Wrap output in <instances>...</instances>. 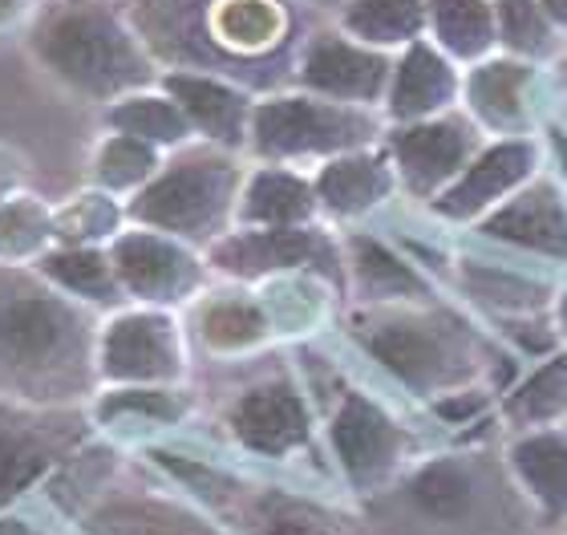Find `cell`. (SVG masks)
<instances>
[{
  "label": "cell",
  "mask_w": 567,
  "mask_h": 535,
  "mask_svg": "<svg viewBox=\"0 0 567 535\" xmlns=\"http://www.w3.org/2000/svg\"><path fill=\"white\" fill-rule=\"evenodd\" d=\"M33 268L85 309L118 312L126 305L122 280L110 260V244H53Z\"/></svg>",
  "instance_id": "cell-25"
},
{
  "label": "cell",
  "mask_w": 567,
  "mask_h": 535,
  "mask_svg": "<svg viewBox=\"0 0 567 535\" xmlns=\"http://www.w3.org/2000/svg\"><path fill=\"white\" fill-rule=\"evenodd\" d=\"M195 337L215 357L256 353L276 337L268 305L251 292H207L195 305Z\"/></svg>",
  "instance_id": "cell-24"
},
{
  "label": "cell",
  "mask_w": 567,
  "mask_h": 535,
  "mask_svg": "<svg viewBox=\"0 0 567 535\" xmlns=\"http://www.w3.org/2000/svg\"><path fill=\"white\" fill-rule=\"evenodd\" d=\"M187 410L190 402L178 385H106L90 405V418L97 426H122V422L178 426Z\"/></svg>",
  "instance_id": "cell-31"
},
{
  "label": "cell",
  "mask_w": 567,
  "mask_h": 535,
  "mask_svg": "<svg viewBox=\"0 0 567 535\" xmlns=\"http://www.w3.org/2000/svg\"><path fill=\"white\" fill-rule=\"evenodd\" d=\"M110 260L122 280V292L134 305L151 309H178L187 300L203 297L207 285V256L183 239L154 232V227H122L110 239Z\"/></svg>",
  "instance_id": "cell-10"
},
{
  "label": "cell",
  "mask_w": 567,
  "mask_h": 535,
  "mask_svg": "<svg viewBox=\"0 0 567 535\" xmlns=\"http://www.w3.org/2000/svg\"><path fill=\"white\" fill-rule=\"evenodd\" d=\"M251 535H320V527L312 524V519H305V515H268L260 527Z\"/></svg>",
  "instance_id": "cell-36"
},
{
  "label": "cell",
  "mask_w": 567,
  "mask_h": 535,
  "mask_svg": "<svg viewBox=\"0 0 567 535\" xmlns=\"http://www.w3.org/2000/svg\"><path fill=\"white\" fill-rule=\"evenodd\" d=\"M166 94L175 97L178 110L187 114L195 138L224 151H248V131H251V90L239 82H227L219 73L203 70H166L158 78Z\"/></svg>",
  "instance_id": "cell-16"
},
{
  "label": "cell",
  "mask_w": 567,
  "mask_h": 535,
  "mask_svg": "<svg viewBox=\"0 0 567 535\" xmlns=\"http://www.w3.org/2000/svg\"><path fill=\"white\" fill-rule=\"evenodd\" d=\"M244 178L248 171L236 151L187 143L171 151L158 175L126 199V219L207 251L215 239L236 227Z\"/></svg>",
  "instance_id": "cell-5"
},
{
  "label": "cell",
  "mask_w": 567,
  "mask_h": 535,
  "mask_svg": "<svg viewBox=\"0 0 567 535\" xmlns=\"http://www.w3.org/2000/svg\"><path fill=\"white\" fill-rule=\"evenodd\" d=\"M187 378V346L175 309L134 305L97 329L102 385H178Z\"/></svg>",
  "instance_id": "cell-9"
},
{
  "label": "cell",
  "mask_w": 567,
  "mask_h": 535,
  "mask_svg": "<svg viewBox=\"0 0 567 535\" xmlns=\"http://www.w3.org/2000/svg\"><path fill=\"white\" fill-rule=\"evenodd\" d=\"M131 21L154 61L219 73L244 90L296 78L305 49L288 0H138Z\"/></svg>",
  "instance_id": "cell-1"
},
{
  "label": "cell",
  "mask_w": 567,
  "mask_h": 535,
  "mask_svg": "<svg viewBox=\"0 0 567 535\" xmlns=\"http://www.w3.org/2000/svg\"><path fill=\"white\" fill-rule=\"evenodd\" d=\"M337 21L373 49H405L425 37V0H344Z\"/></svg>",
  "instance_id": "cell-30"
},
{
  "label": "cell",
  "mask_w": 567,
  "mask_h": 535,
  "mask_svg": "<svg viewBox=\"0 0 567 535\" xmlns=\"http://www.w3.org/2000/svg\"><path fill=\"white\" fill-rule=\"evenodd\" d=\"M53 244H58L53 207H45V203L24 195V191H17V195L0 203V264L33 268Z\"/></svg>",
  "instance_id": "cell-33"
},
{
  "label": "cell",
  "mask_w": 567,
  "mask_h": 535,
  "mask_svg": "<svg viewBox=\"0 0 567 535\" xmlns=\"http://www.w3.org/2000/svg\"><path fill=\"white\" fill-rule=\"evenodd\" d=\"M320 199L312 178L284 163H260L239 191L236 227H305L317 224Z\"/></svg>",
  "instance_id": "cell-23"
},
{
  "label": "cell",
  "mask_w": 567,
  "mask_h": 535,
  "mask_svg": "<svg viewBox=\"0 0 567 535\" xmlns=\"http://www.w3.org/2000/svg\"><path fill=\"white\" fill-rule=\"evenodd\" d=\"M498 17V45L511 58L523 61H551L559 53V29L544 12L539 0H495Z\"/></svg>",
  "instance_id": "cell-34"
},
{
  "label": "cell",
  "mask_w": 567,
  "mask_h": 535,
  "mask_svg": "<svg viewBox=\"0 0 567 535\" xmlns=\"http://www.w3.org/2000/svg\"><path fill=\"white\" fill-rule=\"evenodd\" d=\"M82 422L70 405H29L0 398V512L73 459Z\"/></svg>",
  "instance_id": "cell-11"
},
{
  "label": "cell",
  "mask_w": 567,
  "mask_h": 535,
  "mask_svg": "<svg viewBox=\"0 0 567 535\" xmlns=\"http://www.w3.org/2000/svg\"><path fill=\"white\" fill-rule=\"evenodd\" d=\"M312 187H317L320 215H329L337 224H353V219H365L378 207H385L402 183H398V171H393L385 146L381 151L365 146V151L324 158L312 175Z\"/></svg>",
  "instance_id": "cell-20"
},
{
  "label": "cell",
  "mask_w": 567,
  "mask_h": 535,
  "mask_svg": "<svg viewBox=\"0 0 567 535\" xmlns=\"http://www.w3.org/2000/svg\"><path fill=\"white\" fill-rule=\"evenodd\" d=\"M483 146V131L471 114H437V119L402 122L385 134V155H390L398 183L414 199H434L458 178V171Z\"/></svg>",
  "instance_id": "cell-13"
},
{
  "label": "cell",
  "mask_w": 567,
  "mask_h": 535,
  "mask_svg": "<svg viewBox=\"0 0 567 535\" xmlns=\"http://www.w3.org/2000/svg\"><path fill=\"white\" fill-rule=\"evenodd\" d=\"M535 82H539V70L523 58L474 61V70L462 78V106L478 122V131L495 134V138L532 134Z\"/></svg>",
  "instance_id": "cell-19"
},
{
  "label": "cell",
  "mask_w": 567,
  "mask_h": 535,
  "mask_svg": "<svg viewBox=\"0 0 567 535\" xmlns=\"http://www.w3.org/2000/svg\"><path fill=\"white\" fill-rule=\"evenodd\" d=\"M324 439H329V454L341 479L361 495L398 483L410 466L405 426L365 390H344L337 398Z\"/></svg>",
  "instance_id": "cell-8"
},
{
  "label": "cell",
  "mask_w": 567,
  "mask_h": 535,
  "mask_svg": "<svg viewBox=\"0 0 567 535\" xmlns=\"http://www.w3.org/2000/svg\"><path fill=\"white\" fill-rule=\"evenodd\" d=\"M21 178H24L21 158L12 155V151H0V203L21 191Z\"/></svg>",
  "instance_id": "cell-37"
},
{
  "label": "cell",
  "mask_w": 567,
  "mask_h": 535,
  "mask_svg": "<svg viewBox=\"0 0 567 535\" xmlns=\"http://www.w3.org/2000/svg\"><path fill=\"white\" fill-rule=\"evenodd\" d=\"M126 224V207L114 203V195L106 191H85L73 195L65 207L53 212V232L58 244H110Z\"/></svg>",
  "instance_id": "cell-35"
},
{
  "label": "cell",
  "mask_w": 567,
  "mask_h": 535,
  "mask_svg": "<svg viewBox=\"0 0 567 535\" xmlns=\"http://www.w3.org/2000/svg\"><path fill=\"white\" fill-rule=\"evenodd\" d=\"M547 143H551V158H556L559 183H564V187H567V134L551 131V134H547Z\"/></svg>",
  "instance_id": "cell-38"
},
{
  "label": "cell",
  "mask_w": 567,
  "mask_h": 535,
  "mask_svg": "<svg viewBox=\"0 0 567 535\" xmlns=\"http://www.w3.org/2000/svg\"><path fill=\"white\" fill-rule=\"evenodd\" d=\"M349 333L414 398L437 402L454 390L478 385V373L491 366L466 325L422 305H361Z\"/></svg>",
  "instance_id": "cell-4"
},
{
  "label": "cell",
  "mask_w": 567,
  "mask_h": 535,
  "mask_svg": "<svg viewBox=\"0 0 567 535\" xmlns=\"http://www.w3.org/2000/svg\"><path fill=\"white\" fill-rule=\"evenodd\" d=\"M207 268L236 285H256V280H276V276L312 272L329 280L332 288L349 285L344 280V248L324 227H231L212 248L203 251Z\"/></svg>",
  "instance_id": "cell-7"
},
{
  "label": "cell",
  "mask_w": 567,
  "mask_h": 535,
  "mask_svg": "<svg viewBox=\"0 0 567 535\" xmlns=\"http://www.w3.org/2000/svg\"><path fill=\"white\" fill-rule=\"evenodd\" d=\"M94 312L37 268L0 264V398L73 405L97 381Z\"/></svg>",
  "instance_id": "cell-2"
},
{
  "label": "cell",
  "mask_w": 567,
  "mask_h": 535,
  "mask_svg": "<svg viewBox=\"0 0 567 535\" xmlns=\"http://www.w3.org/2000/svg\"><path fill=\"white\" fill-rule=\"evenodd\" d=\"M381 119L378 110L332 102V97L308 94H268L251 110L248 151L260 163H324V158L365 151L378 143Z\"/></svg>",
  "instance_id": "cell-6"
},
{
  "label": "cell",
  "mask_w": 567,
  "mask_h": 535,
  "mask_svg": "<svg viewBox=\"0 0 567 535\" xmlns=\"http://www.w3.org/2000/svg\"><path fill=\"white\" fill-rule=\"evenodd\" d=\"M507 471L544 524H567V426L515 430Z\"/></svg>",
  "instance_id": "cell-21"
},
{
  "label": "cell",
  "mask_w": 567,
  "mask_h": 535,
  "mask_svg": "<svg viewBox=\"0 0 567 535\" xmlns=\"http://www.w3.org/2000/svg\"><path fill=\"white\" fill-rule=\"evenodd\" d=\"M462 97V73L458 61L446 58L434 41H414V45L398 49L390 73V90H385V119L393 126L402 122H422L437 119V114H450Z\"/></svg>",
  "instance_id": "cell-18"
},
{
  "label": "cell",
  "mask_w": 567,
  "mask_h": 535,
  "mask_svg": "<svg viewBox=\"0 0 567 535\" xmlns=\"http://www.w3.org/2000/svg\"><path fill=\"white\" fill-rule=\"evenodd\" d=\"M539 4H544V12L551 17L559 33H567V0H539Z\"/></svg>",
  "instance_id": "cell-40"
},
{
  "label": "cell",
  "mask_w": 567,
  "mask_h": 535,
  "mask_svg": "<svg viewBox=\"0 0 567 535\" xmlns=\"http://www.w3.org/2000/svg\"><path fill=\"white\" fill-rule=\"evenodd\" d=\"M390 73L393 58L385 49L365 45L344 29H320L300 49L292 82L308 94L378 110L385 102V90H390Z\"/></svg>",
  "instance_id": "cell-15"
},
{
  "label": "cell",
  "mask_w": 567,
  "mask_h": 535,
  "mask_svg": "<svg viewBox=\"0 0 567 535\" xmlns=\"http://www.w3.org/2000/svg\"><path fill=\"white\" fill-rule=\"evenodd\" d=\"M405 495L422 515L437 524H454L478 500V471L458 454H437L405 475Z\"/></svg>",
  "instance_id": "cell-27"
},
{
  "label": "cell",
  "mask_w": 567,
  "mask_h": 535,
  "mask_svg": "<svg viewBox=\"0 0 567 535\" xmlns=\"http://www.w3.org/2000/svg\"><path fill=\"white\" fill-rule=\"evenodd\" d=\"M300 4H312V9H341L344 0H300Z\"/></svg>",
  "instance_id": "cell-42"
},
{
  "label": "cell",
  "mask_w": 567,
  "mask_h": 535,
  "mask_svg": "<svg viewBox=\"0 0 567 535\" xmlns=\"http://www.w3.org/2000/svg\"><path fill=\"white\" fill-rule=\"evenodd\" d=\"M551 317H556L559 341H564V349H567V288L564 292H556V300H551Z\"/></svg>",
  "instance_id": "cell-39"
},
{
  "label": "cell",
  "mask_w": 567,
  "mask_h": 535,
  "mask_svg": "<svg viewBox=\"0 0 567 535\" xmlns=\"http://www.w3.org/2000/svg\"><path fill=\"white\" fill-rule=\"evenodd\" d=\"M478 236L527 256L567 264V195L547 178H532L507 203H498L495 212L478 219Z\"/></svg>",
  "instance_id": "cell-17"
},
{
  "label": "cell",
  "mask_w": 567,
  "mask_h": 535,
  "mask_svg": "<svg viewBox=\"0 0 567 535\" xmlns=\"http://www.w3.org/2000/svg\"><path fill=\"white\" fill-rule=\"evenodd\" d=\"M344 280L361 305H422L430 280L385 239L353 232L344 236Z\"/></svg>",
  "instance_id": "cell-22"
},
{
  "label": "cell",
  "mask_w": 567,
  "mask_h": 535,
  "mask_svg": "<svg viewBox=\"0 0 567 535\" xmlns=\"http://www.w3.org/2000/svg\"><path fill=\"white\" fill-rule=\"evenodd\" d=\"M163 167V151L151 143H142L134 134L110 131L94 151V163H90V178H94L97 191H106L114 199H131L138 195L154 175Z\"/></svg>",
  "instance_id": "cell-32"
},
{
  "label": "cell",
  "mask_w": 567,
  "mask_h": 535,
  "mask_svg": "<svg viewBox=\"0 0 567 535\" xmlns=\"http://www.w3.org/2000/svg\"><path fill=\"white\" fill-rule=\"evenodd\" d=\"M224 426L239 451L256 454V459H272V463H288L312 446L317 418H312L308 393L288 373H272V378L244 385L227 402Z\"/></svg>",
  "instance_id": "cell-12"
},
{
  "label": "cell",
  "mask_w": 567,
  "mask_h": 535,
  "mask_svg": "<svg viewBox=\"0 0 567 535\" xmlns=\"http://www.w3.org/2000/svg\"><path fill=\"white\" fill-rule=\"evenodd\" d=\"M106 126L118 134H134L142 143L158 146V151H178L195 138L187 114L166 90H134L106 106Z\"/></svg>",
  "instance_id": "cell-29"
},
{
  "label": "cell",
  "mask_w": 567,
  "mask_h": 535,
  "mask_svg": "<svg viewBox=\"0 0 567 535\" xmlns=\"http://www.w3.org/2000/svg\"><path fill=\"white\" fill-rule=\"evenodd\" d=\"M425 33L446 58L486 61L498 45L495 0H425Z\"/></svg>",
  "instance_id": "cell-26"
},
{
  "label": "cell",
  "mask_w": 567,
  "mask_h": 535,
  "mask_svg": "<svg viewBox=\"0 0 567 535\" xmlns=\"http://www.w3.org/2000/svg\"><path fill=\"white\" fill-rule=\"evenodd\" d=\"M29 53L53 82L90 102H118L163 78L134 21L114 9V0H53L29 33Z\"/></svg>",
  "instance_id": "cell-3"
},
{
  "label": "cell",
  "mask_w": 567,
  "mask_h": 535,
  "mask_svg": "<svg viewBox=\"0 0 567 535\" xmlns=\"http://www.w3.org/2000/svg\"><path fill=\"white\" fill-rule=\"evenodd\" d=\"M539 163H544V151L532 134L491 138L474 151V158L458 171V178L430 199V207L446 224H478L498 203H507L515 191L539 178Z\"/></svg>",
  "instance_id": "cell-14"
},
{
  "label": "cell",
  "mask_w": 567,
  "mask_h": 535,
  "mask_svg": "<svg viewBox=\"0 0 567 535\" xmlns=\"http://www.w3.org/2000/svg\"><path fill=\"white\" fill-rule=\"evenodd\" d=\"M21 12H24V0H0V29L21 21Z\"/></svg>",
  "instance_id": "cell-41"
},
{
  "label": "cell",
  "mask_w": 567,
  "mask_h": 535,
  "mask_svg": "<svg viewBox=\"0 0 567 535\" xmlns=\"http://www.w3.org/2000/svg\"><path fill=\"white\" fill-rule=\"evenodd\" d=\"M503 418L511 430H544L567 422V349L539 357V366L503 393Z\"/></svg>",
  "instance_id": "cell-28"
}]
</instances>
